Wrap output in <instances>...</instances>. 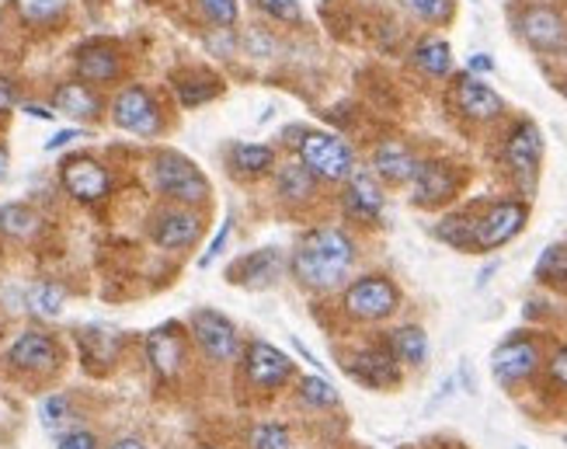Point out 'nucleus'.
Masks as SVG:
<instances>
[{"mask_svg": "<svg viewBox=\"0 0 567 449\" xmlns=\"http://www.w3.org/2000/svg\"><path fill=\"white\" fill-rule=\"evenodd\" d=\"M401 8L425 24H446L456 11V0H401Z\"/></svg>", "mask_w": 567, "mask_h": 449, "instance_id": "34", "label": "nucleus"}, {"mask_svg": "<svg viewBox=\"0 0 567 449\" xmlns=\"http://www.w3.org/2000/svg\"><path fill=\"white\" fill-rule=\"evenodd\" d=\"M112 122L126 133L154 136L161 130V109L151 91L140 84H130L112 98Z\"/></svg>", "mask_w": 567, "mask_h": 449, "instance_id": "10", "label": "nucleus"}, {"mask_svg": "<svg viewBox=\"0 0 567 449\" xmlns=\"http://www.w3.org/2000/svg\"><path fill=\"white\" fill-rule=\"evenodd\" d=\"M276 272H279V252H276V247H261V252H251V255H244L240 262H234L230 272H227V279L234 286L258 289L265 283H272Z\"/></svg>", "mask_w": 567, "mask_h": 449, "instance_id": "23", "label": "nucleus"}, {"mask_svg": "<svg viewBox=\"0 0 567 449\" xmlns=\"http://www.w3.org/2000/svg\"><path fill=\"white\" fill-rule=\"evenodd\" d=\"M466 67H471V73H491V70H495V60H491L487 53H477V57H471V63H466Z\"/></svg>", "mask_w": 567, "mask_h": 449, "instance_id": "44", "label": "nucleus"}, {"mask_svg": "<svg viewBox=\"0 0 567 449\" xmlns=\"http://www.w3.org/2000/svg\"><path fill=\"white\" fill-rule=\"evenodd\" d=\"M300 161L317 182H344L355 171L352 146L334 133H307L300 140Z\"/></svg>", "mask_w": 567, "mask_h": 449, "instance_id": "5", "label": "nucleus"}, {"mask_svg": "<svg viewBox=\"0 0 567 449\" xmlns=\"http://www.w3.org/2000/svg\"><path fill=\"white\" fill-rule=\"evenodd\" d=\"M550 377L567 390V345H560L557 353H554V359H550Z\"/></svg>", "mask_w": 567, "mask_h": 449, "instance_id": "42", "label": "nucleus"}, {"mask_svg": "<svg viewBox=\"0 0 567 449\" xmlns=\"http://www.w3.org/2000/svg\"><path fill=\"white\" fill-rule=\"evenodd\" d=\"M544 366V353L533 338H508L495 348L491 356V373L502 387H519L529 377H536V369Z\"/></svg>", "mask_w": 567, "mask_h": 449, "instance_id": "12", "label": "nucleus"}, {"mask_svg": "<svg viewBox=\"0 0 567 449\" xmlns=\"http://www.w3.org/2000/svg\"><path fill=\"white\" fill-rule=\"evenodd\" d=\"M188 335L209 363H234L240 356V335L234 320H227L219 310H195L188 317Z\"/></svg>", "mask_w": 567, "mask_h": 449, "instance_id": "8", "label": "nucleus"}, {"mask_svg": "<svg viewBox=\"0 0 567 449\" xmlns=\"http://www.w3.org/2000/svg\"><path fill=\"white\" fill-rule=\"evenodd\" d=\"M39 415H42V429L45 432L63 436L66 426L73 421V405H70L66 394H49L45 401H42V408H39Z\"/></svg>", "mask_w": 567, "mask_h": 449, "instance_id": "33", "label": "nucleus"}, {"mask_svg": "<svg viewBox=\"0 0 567 449\" xmlns=\"http://www.w3.org/2000/svg\"><path fill=\"white\" fill-rule=\"evenodd\" d=\"M248 446L251 449H292V439H289V429L279 426V421H261V426L251 429Z\"/></svg>", "mask_w": 567, "mask_h": 449, "instance_id": "36", "label": "nucleus"}, {"mask_svg": "<svg viewBox=\"0 0 567 449\" xmlns=\"http://www.w3.org/2000/svg\"><path fill=\"white\" fill-rule=\"evenodd\" d=\"M292 359L286 353H279L276 345H268L261 338L244 345V377H248L251 387L258 390H279L282 384L292 380Z\"/></svg>", "mask_w": 567, "mask_h": 449, "instance_id": "11", "label": "nucleus"}, {"mask_svg": "<svg viewBox=\"0 0 567 449\" xmlns=\"http://www.w3.org/2000/svg\"><path fill=\"white\" fill-rule=\"evenodd\" d=\"M435 237L442 244L456 247V252H466V255H477V244H474V216L466 213H450L435 223Z\"/></svg>", "mask_w": 567, "mask_h": 449, "instance_id": "26", "label": "nucleus"}, {"mask_svg": "<svg viewBox=\"0 0 567 449\" xmlns=\"http://www.w3.org/2000/svg\"><path fill=\"white\" fill-rule=\"evenodd\" d=\"M453 105L471 122H495L505 115V102L495 88H487L481 78H460L453 88Z\"/></svg>", "mask_w": 567, "mask_h": 449, "instance_id": "19", "label": "nucleus"}, {"mask_svg": "<svg viewBox=\"0 0 567 449\" xmlns=\"http://www.w3.org/2000/svg\"><path fill=\"white\" fill-rule=\"evenodd\" d=\"M408 185H411L414 206L435 210V206H446L456 198V192L463 185V171L450 161H422Z\"/></svg>", "mask_w": 567, "mask_h": 449, "instance_id": "9", "label": "nucleus"}, {"mask_svg": "<svg viewBox=\"0 0 567 449\" xmlns=\"http://www.w3.org/2000/svg\"><path fill=\"white\" fill-rule=\"evenodd\" d=\"M317 192V178L307 171V164H286L279 167V195L286 198V203H310Z\"/></svg>", "mask_w": 567, "mask_h": 449, "instance_id": "28", "label": "nucleus"}, {"mask_svg": "<svg viewBox=\"0 0 567 449\" xmlns=\"http://www.w3.org/2000/svg\"><path fill=\"white\" fill-rule=\"evenodd\" d=\"M151 178H154V188L171 198V203L178 206H199L209 198V182L206 174L195 167L188 157L175 154V150H161L151 164Z\"/></svg>", "mask_w": 567, "mask_h": 449, "instance_id": "2", "label": "nucleus"}, {"mask_svg": "<svg viewBox=\"0 0 567 449\" xmlns=\"http://www.w3.org/2000/svg\"><path fill=\"white\" fill-rule=\"evenodd\" d=\"M109 449H146V442H143L140 436H122V439H115Z\"/></svg>", "mask_w": 567, "mask_h": 449, "instance_id": "46", "label": "nucleus"}, {"mask_svg": "<svg viewBox=\"0 0 567 449\" xmlns=\"http://www.w3.org/2000/svg\"><path fill=\"white\" fill-rule=\"evenodd\" d=\"M417 164H422V161H417V154L401 140H383L373 150V174H377V178H383L386 185H408L414 178Z\"/></svg>", "mask_w": 567, "mask_h": 449, "instance_id": "20", "label": "nucleus"}, {"mask_svg": "<svg viewBox=\"0 0 567 449\" xmlns=\"http://www.w3.org/2000/svg\"><path fill=\"white\" fill-rule=\"evenodd\" d=\"M536 279L547 286H557V289H567V247L564 244H550L547 252L539 255Z\"/></svg>", "mask_w": 567, "mask_h": 449, "instance_id": "31", "label": "nucleus"}, {"mask_svg": "<svg viewBox=\"0 0 567 449\" xmlns=\"http://www.w3.org/2000/svg\"><path fill=\"white\" fill-rule=\"evenodd\" d=\"M258 8L268 11L272 18H279V21H286V24H296V21L303 18V11H300L296 0H258Z\"/></svg>", "mask_w": 567, "mask_h": 449, "instance_id": "39", "label": "nucleus"}, {"mask_svg": "<svg viewBox=\"0 0 567 449\" xmlns=\"http://www.w3.org/2000/svg\"><path fill=\"white\" fill-rule=\"evenodd\" d=\"M355 265V241L338 227L310 231L292 252V276L307 289H338Z\"/></svg>", "mask_w": 567, "mask_h": 449, "instance_id": "1", "label": "nucleus"}, {"mask_svg": "<svg viewBox=\"0 0 567 449\" xmlns=\"http://www.w3.org/2000/svg\"><path fill=\"white\" fill-rule=\"evenodd\" d=\"M227 234H230V223H224V227H219L216 241L209 244V252H206V255L199 258V265H203V268H206V265H209V262H213V258L219 255V247H224V244H227Z\"/></svg>", "mask_w": 567, "mask_h": 449, "instance_id": "43", "label": "nucleus"}, {"mask_svg": "<svg viewBox=\"0 0 567 449\" xmlns=\"http://www.w3.org/2000/svg\"><path fill=\"white\" fill-rule=\"evenodd\" d=\"M8 167H11V154H8V146L0 143V182L8 178Z\"/></svg>", "mask_w": 567, "mask_h": 449, "instance_id": "47", "label": "nucleus"}, {"mask_svg": "<svg viewBox=\"0 0 567 449\" xmlns=\"http://www.w3.org/2000/svg\"><path fill=\"white\" fill-rule=\"evenodd\" d=\"M386 348L401 366L417 369V366H425V359H429V335H425V328H417V324H404V328L390 331Z\"/></svg>", "mask_w": 567, "mask_h": 449, "instance_id": "25", "label": "nucleus"}, {"mask_svg": "<svg viewBox=\"0 0 567 449\" xmlns=\"http://www.w3.org/2000/svg\"><path fill=\"white\" fill-rule=\"evenodd\" d=\"M203 234V220L199 213H192L185 206H175V210H161L154 220H151V237L157 247L164 252H185Z\"/></svg>", "mask_w": 567, "mask_h": 449, "instance_id": "18", "label": "nucleus"}, {"mask_svg": "<svg viewBox=\"0 0 567 449\" xmlns=\"http://www.w3.org/2000/svg\"><path fill=\"white\" fill-rule=\"evenodd\" d=\"M53 112H63L78 122H94L102 115V98L84 81H66L53 91Z\"/></svg>", "mask_w": 567, "mask_h": 449, "instance_id": "21", "label": "nucleus"}, {"mask_svg": "<svg viewBox=\"0 0 567 449\" xmlns=\"http://www.w3.org/2000/svg\"><path fill=\"white\" fill-rule=\"evenodd\" d=\"M502 157H505V167L515 178V185H519L526 195H533L536 178H539V164H544V133H539L533 119H519L508 130Z\"/></svg>", "mask_w": 567, "mask_h": 449, "instance_id": "3", "label": "nucleus"}, {"mask_svg": "<svg viewBox=\"0 0 567 449\" xmlns=\"http://www.w3.org/2000/svg\"><path fill=\"white\" fill-rule=\"evenodd\" d=\"M341 206L359 223H380L386 195H383V185L377 182V174L373 171H352L349 178H344Z\"/></svg>", "mask_w": 567, "mask_h": 449, "instance_id": "16", "label": "nucleus"}, {"mask_svg": "<svg viewBox=\"0 0 567 449\" xmlns=\"http://www.w3.org/2000/svg\"><path fill=\"white\" fill-rule=\"evenodd\" d=\"M81 136V130H63V133H56L53 140L45 143V150H60V146H66L70 140H78Z\"/></svg>", "mask_w": 567, "mask_h": 449, "instance_id": "45", "label": "nucleus"}, {"mask_svg": "<svg viewBox=\"0 0 567 449\" xmlns=\"http://www.w3.org/2000/svg\"><path fill=\"white\" fill-rule=\"evenodd\" d=\"M56 449H102V442H97V436L87 432V429H66L60 436Z\"/></svg>", "mask_w": 567, "mask_h": 449, "instance_id": "40", "label": "nucleus"}, {"mask_svg": "<svg viewBox=\"0 0 567 449\" xmlns=\"http://www.w3.org/2000/svg\"><path fill=\"white\" fill-rule=\"evenodd\" d=\"M296 394H300V401L307 408H320V411H324V408H334L338 405V390L324 377H303L300 380V390H296Z\"/></svg>", "mask_w": 567, "mask_h": 449, "instance_id": "35", "label": "nucleus"}, {"mask_svg": "<svg viewBox=\"0 0 567 449\" xmlns=\"http://www.w3.org/2000/svg\"><path fill=\"white\" fill-rule=\"evenodd\" d=\"M87 4H97V0H87Z\"/></svg>", "mask_w": 567, "mask_h": 449, "instance_id": "51", "label": "nucleus"}, {"mask_svg": "<svg viewBox=\"0 0 567 449\" xmlns=\"http://www.w3.org/2000/svg\"><path fill=\"white\" fill-rule=\"evenodd\" d=\"M42 231V216L24 206V203H8L0 206V234H8L14 241H29Z\"/></svg>", "mask_w": 567, "mask_h": 449, "instance_id": "27", "label": "nucleus"}, {"mask_svg": "<svg viewBox=\"0 0 567 449\" xmlns=\"http://www.w3.org/2000/svg\"><path fill=\"white\" fill-rule=\"evenodd\" d=\"M143 348H146V363H151V369L161 380H175L188 363V338L185 328L175 320H167L146 335Z\"/></svg>", "mask_w": 567, "mask_h": 449, "instance_id": "13", "label": "nucleus"}, {"mask_svg": "<svg viewBox=\"0 0 567 449\" xmlns=\"http://www.w3.org/2000/svg\"><path fill=\"white\" fill-rule=\"evenodd\" d=\"M63 304H66V289L56 286V283H35L29 289V307L39 317H60Z\"/></svg>", "mask_w": 567, "mask_h": 449, "instance_id": "32", "label": "nucleus"}, {"mask_svg": "<svg viewBox=\"0 0 567 449\" xmlns=\"http://www.w3.org/2000/svg\"><path fill=\"white\" fill-rule=\"evenodd\" d=\"M70 8V0H21V11L35 24H53L56 18H63Z\"/></svg>", "mask_w": 567, "mask_h": 449, "instance_id": "37", "label": "nucleus"}, {"mask_svg": "<svg viewBox=\"0 0 567 449\" xmlns=\"http://www.w3.org/2000/svg\"><path fill=\"white\" fill-rule=\"evenodd\" d=\"M118 73H122V63H118V53L112 45L94 42L78 53V81H84L91 88L118 81Z\"/></svg>", "mask_w": 567, "mask_h": 449, "instance_id": "22", "label": "nucleus"}, {"mask_svg": "<svg viewBox=\"0 0 567 449\" xmlns=\"http://www.w3.org/2000/svg\"><path fill=\"white\" fill-rule=\"evenodd\" d=\"M529 4H554V0H529Z\"/></svg>", "mask_w": 567, "mask_h": 449, "instance_id": "49", "label": "nucleus"}, {"mask_svg": "<svg viewBox=\"0 0 567 449\" xmlns=\"http://www.w3.org/2000/svg\"><path fill=\"white\" fill-rule=\"evenodd\" d=\"M8 363L18 373H53L60 366V345L53 335L45 331H21L11 348H8Z\"/></svg>", "mask_w": 567, "mask_h": 449, "instance_id": "17", "label": "nucleus"}, {"mask_svg": "<svg viewBox=\"0 0 567 449\" xmlns=\"http://www.w3.org/2000/svg\"><path fill=\"white\" fill-rule=\"evenodd\" d=\"M14 105H18V84L8 78V73H0V115L14 112Z\"/></svg>", "mask_w": 567, "mask_h": 449, "instance_id": "41", "label": "nucleus"}, {"mask_svg": "<svg viewBox=\"0 0 567 449\" xmlns=\"http://www.w3.org/2000/svg\"><path fill=\"white\" fill-rule=\"evenodd\" d=\"M230 164L234 171L248 174V178H258V174H268L276 164L272 146H261V143H237L230 150Z\"/></svg>", "mask_w": 567, "mask_h": 449, "instance_id": "29", "label": "nucleus"}, {"mask_svg": "<svg viewBox=\"0 0 567 449\" xmlns=\"http://www.w3.org/2000/svg\"><path fill=\"white\" fill-rule=\"evenodd\" d=\"M344 373L369 387V390H393V387H401V363L393 359V353L386 345H369V348H359V353H352L349 366H344Z\"/></svg>", "mask_w": 567, "mask_h": 449, "instance_id": "14", "label": "nucleus"}, {"mask_svg": "<svg viewBox=\"0 0 567 449\" xmlns=\"http://www.w3.org/2000/svg\"><path fill=\"white\" fill-rule=\"evenodd\" d=\"M411 63H414V70H422L425 78L442 81V78H450V73H453V49H450L446 39L425 35V39H417V42H414V49H411Z\"/></svg>", "mask_w": 567, "mask_h": 449, "instance_id": "24", "label": "nucleus"}, {"mask_svg": "<svg viewBox=\"0 0 567 449\" xmlns=\"http://www.w3.org/2000/svg\"><path fill=\"white\" fill-rule=\"evenodd\" d=\"M206 21L219 24V29H234L237 24V0H199Z\"/></svg>", "mask_w": 567, "mask_h": 449, "instance_id": "38", "label": "nucleus"}, {"mask_svg": "<svg viewBox=\"0 0 567 449\" xmlns=\"http://www.w3.org/2000/svg\"><path fill=\"white\" fill-rule=\"evenodd\" d=\"M341 307L352 320L377 324V320H386V317L398 314L401 289L393 286V279H386V276H362V279L344 286Z\"/></svg>", "mask_w": 567, "mask_h": 449, "instance_id": "4", "label": "nucleus"}, {"mask_svg": "<svg viewBox=\"0 0 567 449\" xmlns=\"http://www.w3.org/2000/svg\"><path fill=\"white\" fill-rule=\"evenodd\" d=\"M29 115H35V119H53L56 112H49V109H42V105H29Z\"/></svg>", "mask_w": 567, "mask_h": 449, "instance_id": "48", "label": "nucleus"}, {"mask_svg": "<svg viewBox=\"0 0 567 449\" xmlns=\"http://www.w3.org/2000/svg\"><path fill=\"white\" fill-rule=\"evenodd\" d=\"M523 42L539 57H557L567 53V18L554 4H526L515 18Z\"/></svg>", "mask_w": 567, "mask_h": 449, "instance_id": "7", "label": "nucleus"}, {"mask_svg": "<svg viewBox=\"0 0 567 449\" xmlns=\"http://www.w3.org/2000/svg\"><path fill=\"white\" fill-rule=\"evenodd\" d=\"M175 91H178V102L182 105L195 109V105H206L209 98L219 94V81L209 78V73H185V78L175 84Z\"/></svg>", "mask_w": 567, "mask_h": 449, "instance_id": "30", "label": "nucleus"}, {"mask_svg": "<svg viewBox=\"0 0 567 449\" xmlns=\"http://www.w3.org/2000/svg\"><path fill=\"white\" fill-rule=\"evenodd\" d=\"M60 182L66 188V195H73L78 203H102L112 188L109 167L94 157H70L60 167Z\"/></svg>", "mask_w": 567, "mask_h": 449, "instance_id": "15", "label": "nucleus"}, {"mask_svg": "<svg viewBox=\"0 0 567 449\" xmlns=\"http://www.w3.org/2000/svg\"><path fill=\"white\" fill-rule=\"evenodd\" d=\"M560 91H564V94H567V78H564V84H560Z\"/></svg>", "mask_w": 567, "mask_h": 449, "instance_id": "50", "label": "nucleus"}, {"mask_svg": "<svg viewBox=\"0 0 567 449\" xmlns=\"http://www.w3.org/2000/svg\"><path fill=\"white\" fill-rule=\"evenodd\" d=\"M529 220V206L523 198H498L491 203L481 216H474V244H477V255L481 252H498L508 241H515L523 234Z\"/></svg>", "mask_w": 567, "mask_h": 449, "instance_id": "6", "label": "nucleus"}]
</instances>
